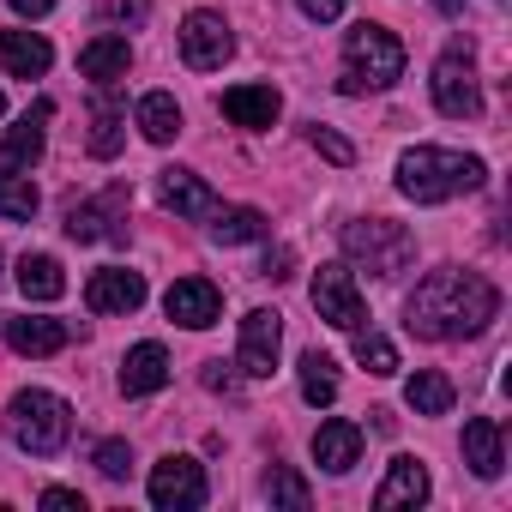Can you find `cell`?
I'll return each mask as SVG.
<instances>
[{"mask_svg":"<svg viewBox=\"0 0 512 512\" xmlns=\"http://www.w3.org/2000/svg\"><path fill=\"white\" fill-rule=\"evenodd\" d=\"M428 500V470L416 458H392V476L374 488V506L392 512V506H422Z\"/></svg>","mask_w":512,"mask_h":512,"instance_id":"cell-22","label":"cell"},{"mask_svg":"<svg viewBox=\"0 0 512 512\" xmlns=\"http://www.w3.org/2000/svg\"><path fill=\"white\" fill-rule=\"evenodd\" d=\"M272 500H278V506H290V512H308V506H314V494H308V482H302L296 470H284V464L272 470Z\"/></svg>","mask_w":512,"mask_h":512,"instance_id":"cell-32","label":"cell"},{"mask_svg":"<svg viewBox=\"0 0 512 512\" xmlns=\"http://www.w3.org/2000/svg\"><path fill=\"white\" fill-rule=\"evenodd\" d=\"M67 338H73V332H67L61 320H31V314H25V320H7V344H13L19 356H55V350H67Z\"/></svg>","mask_w":512,"mask_h":512,"instance_id":"cell-23","label":"cell"},{"mask_svg":"<svg viewBox=\"0 0 512 512\" xmlns=\"http://www.w3.org/2000/svg\"><path fill=\"white\" fill-rule=\"evenodd\" d=\"M356 362L368 368V374H398V350H392V338H380V332H368V326H356Z\"/></svg>","mask_w":512,"mask_h":512,"instance_id":"cell-31","label":"cell"},{"mask_svg":"<svg viewBox=\"0 0 512 512\" xmlns=\"http://www.w3.org/2000/svg\"><path fill=\"white\" fill-rule=\"evenodd\" d=\"M139 133H145L151 145H169V139L181 133V103H175L169 91H151V97L139 103Z\"/></svg>","mask_w":512,"mask_h":512,"instance_id":"cell-26","label":"cell"},{"mask_svg":"<svg viewBox=\"0 0 512 512\" xmlns=\"http://www.w3.org/2000/svg\"><path fill=\"white\" fill-rule=\"evenodd\" d=\"M163 380H169V350H163V344H133L127 362H121V392H127V398H145V392H157Z\"/></svg>","mask_w":512,"mask_h":512,"instance_id":"cell-18","label":"cell"},{"mask_svg":"<svg viewBox=\"0 0 512 512\" xmlns=\"http://www.w3.org/2000/svg\"><path fill=\"white\" fill-rule=\"evenodd\" d=\"M344 253L374 278H398L416 260V235L392 217H362V223H344Z\"/></svg>","mask_w":512,"mask_h":512,"instance_id":"cell-4","label":"cell"},{"mask_svg":"<svg viewBox=\"0 0 512 512\" xmlns=\"http://www.w3.org/2000/svg\"><path fill=\"white\" fill-rule=\"evenodd\" d=\"M163 314H169L175 326H187V332H205V326H217L223 296H217V284H205V278H175L169 296H163Z\"/></svg>","mask_w":512,"mask_h":512,"instance_id":"cell-11","label":"cell"},{"mask_svg":"<svg viewBox=\"0 0 512 512\" xmlns=\"http://www.w3.org/2000/svg\"><path fill=\"white\" fill-rule=\"evenodd\" d=\"M97 470H103L109 482H121V476L133 470V446H127V440H103V446H97Z\"/></svg>","mask_w":512,"mask_h":512,"instance_id":"cell-34","label":"cell"},{"mask_svg":"<svg viewBox=\"0 0 512 512\" xmlns=\"http://www.w3.org/2000/svg\"><path fill=\"white\" fill-rule=\"evenodd\" d=\"M43 506L49 512H85V494L79 488H43Z\"/></svg>","mask_w":512,"mask_h":512,"instance_id":"cell-35","label":"cell"},{"mask_svg":"<svg viewBox=\"0 0 512 512\" xmlns=\"http://www.w3.org/2000/svg\"><path fill=\"white\" fill-rule=\"evenodd\" d=\"M392 79H404V43L380 25H356L344 37V79L338 91L344 97H362V91H386Z\"/></svg>","mask_w":512,"mask_h":512,"instance_id":"cell-3","label":"cell"},{"mask_svg":"<svg viewBox=\"0 0 512 512\" xmlns=\"http://www.w3.org/2000/svg\"><path fill=\"white\" fill-rule=\"evenodd\" d=\"M13 13H25V19H43V13H55V0H13Z\"/></svg>","mask_w":512,"mask_h":512,"instance_id":"cell-40","label":"cell"},{"mask_svg":"<svg viewBox=\"0 0 512 512\" xmlns=\"http://www.w3.org/2000/svg\"><path fill=\"white\" fill-rule=\"evenodd\" d=\"M49 61H55V49H49L37 31H0V67H7L13 79L49 73Z\"/></svg>","mask_w":512,"mask_h":512,"instance_id":"cell-20","label":"cell"},{"mask_svg":"<svg viewBox=\"0 0 512 512\" xmlns=\"http://www.w3.org/2000/svg\"><path fill=\"white\" fill-rule=\"evenodd\" d=\"M85 302H91V314H133L145 302V278L127 266H103V272H91Z\"/></svg>","mask_w":512,"mask_h":512,"instance_id":"cell-12","label":"cell"},{"mask_svg":"<svg viewBox=\"0 0 512 512\" xmlns=\"http://www.w3.org/2000/svg\"><path fill=\"white\" fill-rule=\"evenodd\" d=\"M302 398L308 404H332L338 398V362L332 356H320V350L302 356Z\"/></svg>","mask_w":512,"mask_h":512,"instance_id":"cell-29","label":"cell"},{"mask_svg":"<svg viewBox=\"0 0 512 512\" xmlns=\"http://www.w3.org/2000/svg\"><path fill=\"white\" fill-rule=\"evenodd\" d=\"M211 217H217V223H211V235H217L223 247H235V241H260V235L272 229V223H266V211H253V205H229V211L217 205Z\"/></svg>","mask_w":512,"mask_h":512,"instance_id":"cell-28","label":"cell"},{"mask_svg":"<svg viewBox=\"0 0 512 512\" xmlns=\"http://www.w3.org/2000/svg\"><path fill=\"white\" fill-rule=\"evenodd\" d=\"M0 217H13V223H31L37 217V187L13 169H0Z\"/></svg>","mask_w":512,"mask_h":512,"instance_id":"cell-30","label":"cell"},{"mask_svg":"<svg viewBox=\"0 0 512 512\" xmlns=\"http://www.w3.org/2000/svg\"><path fill=\"white\" fill-rule=\"evenodd\" d=\"M235 55V37H229V25H223V13H187L181 19V61L193 67V73H211V67H223Z\"/></svg>","mask_w":512,"mask_h":512,"instance_id":"cell-8","label":"cell"},{"mask_svg":"<svg viewBox=\"0 0 512 512\" xmlns=\"http://www.w3.org/2000/svg\"><path fill=\"white\" fill-rule=\"evenodd\" d=\"M223 115L235 127H272L284 115V97L272 85H235V91H223Z\"/></svg>","mask_w":512,"mask_h":512,"instance_id":"cell-14","label":"cell"},{"mask_svg":"<svg viewBox=\"0 0 512 512\" xmlns=\"http://www.w3.org/2000/svg\"><path fill=\"white\" fill-rule=\"evenodd\" d=\"M434 7H440L446 19H458V13H464V0H434Z\"/></svg>","mask_w":512,"mask_h":512,"instance_id":"cell-41","label":"cell"},{"mask_svg":"<svg viewBox=\"0 0 512 512\" xmlns=\"http://www.w3.org/2000/svg\"><path fill=\"white\" fill-rule=\"evenodd\" d=\"M314 458H320V470L344 476V470L362 458V428H356V422H344V416L320 422V434H314Z\"/></svg>","mask_w":512,"mask_h":512,"instance_id":"cell-16","label":"cell"},{"mask_svg":"<svg viewBox=\"0 0 512 512\" xmlns=\"http://www.w3.org/2000/svg\"><path fill=\"white\" fill-rule=\"evenodd\" d=\"M127 67H133L127 37H91V43L79 49V73H85L91 85H115V79H127Z\"/></svg>","mask_w":512,"mask_h":512,"instance_id":"cell-17","label":"cell"},{"mask_svg":"<svg viewBox=\"0 0 512 512\" xmlns=\"http://www.w3.org/2000/svg\"><path fill=\"white\" fill-rule=\"evenodd\" d=\"M278 344H284V320H278L272 308H253V314L241 320V350H235V368H241L247 380H266V374L278 368Z\"/></svg>","mask_w":512,"mask_h":512,"instance_id":"cell-9","label":"cell"},{"mask_svg":"<svg viewBox=\"0 0 512 512\" xmlns=\"http://www.w3.org/2000/svg\"><path fill=\"white\" fill-rule=\"evenodd\" d=\"M434 109L446 121H476L482 115V85H476V61H470V43L446 49L434 61Z\"/></svg>","mask_w":512,"mask_h":512,"instance_id":"cell-6","label":"cell"},{"mask_svg":"<svg viewBox=\"0 0 512 512\" xmlns=\"http://www.w3.org/2000/svg\"><path fill=\"white\" fill-rule=\"evenodd\" d=\"M121 139H127V109H121L115 85H97V97H91V157H115Z\"/></svg>","mask_w":512,"mask_h":512,"instance_id":"cell-15","label":"cell"},{"mask_svg":"<svg viewBox=\"0 0 512 512\" xmlns=\"http://www.w3.org/2000/svg\"><path fill=\"white\" fill-rule=\"evenodd\" d=\"M290 266H296V253H290V247H272V253H266V266H260V278L284 284V278H290Z\"/></svg>","mask_w":512,"mask_h":512,"instance_id":"cell-36","label":"cell"},{"mask_svg":"<svg viewBox=\"0 0 512 512\" xmlns=\"http://www.w3.org/2000/svg\"><path fill=\"white\" fill-rule=\"evenodd\" d=\"M109 19H145V0H109Z\"/></svg>","mask_w":512,"mask_h":512,"instance_id":"cell-39","label":"cell"},{"mask_svg":"<svg viewBox=\"0 0 512 512\" xmlns=\"http://www.w3.org/2000/svg\"><path fill=\"white\" fill-rule=\"evenodd\" d=\"M464 464H470L482 482H494V476L506 470V452H500V422H494V416L464 422Z\"/></svg>","mask_w":512,"mask_h":512,"instance_id":"cell-19","label":"cell"},{"mask_svg":"<svg viewBox=\"0 0 512 512\" xmlns=\"http://www.w3.org/2000/svg\"><path fill=\"white\" fill-rule=\"evenodd\" d=\"M308 145H314L320 157H332L338 169H350V163H356V145H350V139H338L332 127H314V133H308Z\"/></svg>","mask_w":512,"mask_h":512,"instance_id":"cell-33","label":"cell"},{"mask_svg":"<svg viewBox=\"0 0 512 512\" xmlns=\"http://www.w3.org/2000/svg\"><path fill=\"white\" fill-rule=\"evenodd\" d=\"M302 13H308L314 25H332V19L344 13V0H302Z\"/></svg>","mask_w":512,"mask_h":512,"instance_id":"cell-37","label":"cell"},{"mask_svg":"<svg viewBox=\"0 0 512 512\" xmlns=\"http://www.w3.org/2000/svg\"><path fill=\"white\" fill-rule=\"evenodd\" d=\"M49 115H55V103L43 97V103H37V109H31V115H25V121L13 127V133H7V163L31 169V163L43 157V121H49Z\"/></svg>","mask_w":512,"mask_h":512,"instance_id":"cell-25","label":"cell"},{"mask_svg":"<svg viewBox=\"0 0 512 512\" xmlns=\"http://www.w3.org/2000/svg\"><path fill=\"white\" fill-rule=\"evenodd\" d=\"M314 308H320V320L338 326V332L368 326V302H362L350 266H320V272H314Z\"/></svg>","mask_w":512,"mask_h":512,"instance_id":"cell-7","label":"cell"},{"mask_svg":"<svg viewBox=\"0 0 512 512\" xmlns=\"http://www.w3.org/2000/svg\"><path fill=\"white\" fill-rule=\"evenodd\" d=\"M404 398H410L416 416H446V410H452V380L434 374V368H416L410 386H404Z\"/></svg>","mask_w":512,"mask_h":512,"instance_id":"cell-27","label":"cell"},{"mask_svg":"<svg viewBox=\"0 0 512 512\" xmlns=\"http://www.w3.org/2000/svg\"><path fill=\"white\" fill-rule=\"evenodd\" d=\"M73 434V404L55 398V392H19L13 398V440L31 452V458H49L61 452Z\"/></svg>","mask_w":512,"mask_h":512,"instance_id":"cell-5","label":"cell"},{"mask_svg":"<svg viewBox=\"0 0 512 512\" xmlns=\"http://www.w3.org/2000/svg\"><path fill=\"white\" fill-rule=\"evenodd\" d=\"M482 157L470 151H440V145H416L398 157V193L416 199V205H440V199H458V193H476L482 187Z\"/></svg>","mask_w":512,"mask_h":512,"instance_id":"cell-2","label":"cell"},{"mask_svg":"<svg viewBox=\"0 0 512 512\" xmlns=\"http://www.w3.org/2000/svg\"><path fill=\"white\" fill-rule=\"evenodd\" d=\"M0 115H7V97H0Z\"/></svg>","mask_w":512,"mask_h":512,"instance_id":"cell-42","label":"cell"},{"mask_svg":"<svg viewBox=\"0 0 512 512\" xmlns=\"http://www.w3.org/2000/svg\"><path fill=\"white\" fill-rule=\"evenodd\" d=\"M163 205L175 217H211L217 211V193L193 175V169H163Z\"/></svg>","mask_w":512,"mask_h":512,"instance_id":"cell-21","label":"cell"},{"mask_svg":"<svg viewBox=\"0 0 512 512\" xmlns=\"http://www.w3.org/2000/svg\"><path fill=\"white\" fill-rule=\"evenodd\" d=\"M205 386H211V392H235V374H229L223 362H205Z\"/></svg>","mask_w":512,"mask_h":512,"instance_id":"cell-38","label":"cell"},{"mask_svg":"<svg viewBox=\"0 0 512 512\" xmlns=\"http://www.w3.org/2000/svg\"><path fill=\"white\" fill-rule=\"evenodd\" d=\"M151 506H163V512H193V506H205V470H199L193 458H163V464L151 470Z\"/></svg>","mask_w":512,"mask_h":512,"instance_id":"cell-10","label":"cell"},{"mask_svg":"<svg viewBox=\"0 0 512 512\" xmlns=\"http://www.w3.org/2000/svg\"><path fill=\"white\" fill-rule=\"evenodd\" d=\"M19 290H25V302H61L67 296L61 260H49V253H25V260H19Z\"/></svg>","mask_w":512,"mask_h":512,"instance_id":"cell-24","label":"cell"},{"mask_svg":"<svg viewBox=\"0 0 512 512\" xmlns=\"http://www.w3.org/2000/svg\"><path fill=\"white\" fill-rule=\"evenodd\" d=\"M494 314H500L494 284H488L482 272H458V266L428 272V278L410 290V302H404V326H410L416 338H428V344L476 338V332L494 326Z\"/></svg>","mask_w":512,"mask_h":512,"instance_id":"cell-1","label":"cell"},{"mask_svg":"<svg viewBox=\"0 0 512 512\" xmlns=\"http://www.w3.org/2000/svg\"><path fill=\"white\" fill-rule=\"evenodd\" d=\"M121 211H127V187H109L103 193V205H73L67 211V235L73 241H127V229H121Z\"/></svg>","mask_w":512,"mask_h":512,"instance_id":"cell-13","label":"cell"}]
</instances>
